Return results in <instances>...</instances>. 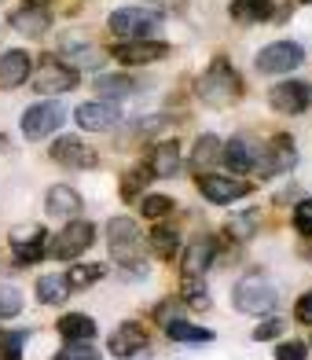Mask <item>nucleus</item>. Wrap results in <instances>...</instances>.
<instances>
[{
    "label": "nucleus",
    "mask_w": 312,
    "mask_h": 360,
    "mask_svg": "<svg viewBox=\"0 0 312 360\" xmlns=\"http://www.w3.org/2000/svg\"><path fill=\"white\" fill-rule=\"evenodd\" d=\"M221 147H224V143H221L217 136H213V133L199 136V140H195V151H191V169H195V173H202V169H209L213 162L221 158Z\"/></svg>",
    "instance_id": "a878e982"
},
{
    "label": "nucleus",
    "mask_w": 312,
    "mask_h": 360,
    "mask_svg": "<svg viewBox=\"0 0 312 360\" xmlns=\"http://www.w3.org/2000/svg\"><path fill=\"white\" fill-rule=\"evenodd\" d=\"M143 346H147V327L136 320H125L122 327H114V335L107 342L110 356H118V360H133Z\"/></svg>",
    "instance_id": "2eb2a0df"
},
{
    "label": "nucleus",
    "mask_w": 312,
    "mask_h": 360,
    "mask_svg": "<svg viewBox=\"0 0 312 360\" xmlns=\"http://www.w3.org/2000/svg\"><path fill=\"white\" fill-rule=\"evenodd\" d=\"M294 228H298L301 236H312V199L294 206Z\"/></svg>",
    "instance_id": "4c0bfd02"
},
{
    "label": "nucleus",
    "mask_w": 312,
    "mask_h": 360,
    "mask_svg": "<svg viewBox=\"0 0 312 360\" xmlns=\"http://www.w3.org/2000/svg\"><path fill=\"white\" fill-rule=\"evenodd\" d=\"M155 4H162V8H176L180 0H155Z\"/></svg>",
    "instance_id": "37998d69"
},
{
    "label": "nucleus",
    "mask_w": 312,
    "mask_h": 360,
    "mask_svg": "<svg viewBox=\"0 0 312 360\" xmlns=\"http://www.w3.org/2000/svg\"><path fill=\"white\" fill-rule=\"evenodd\" d=\"M221 158L228 162V169H232V173H250V169H254L257 151H254V143H250V140L232 136V140H228V143L221 147Z\"/></svg>",
    "instance_id": "412c9836"
},
{
    "label": "nucleus",
    "mask_w": 312,
    "mask_h": 360,
    "mask_svg": "<svg viewBox=\"0 0 312 360\" xmlns=\"http://www.w3.org/2000/svg\"><path fill=\"white\" fill-rule=\"evenodd\" d=\"M11 26L26 37H41V34L52 30V15H48L44 8H37V4H26L19 11H11Z\"/></svg>",
    "instance_id": "6ab92c4d"
},
{
    "label": "nucleus",
    "mask_w": 312,
    "mask_h": 360,
    "mask_svg": "<svg viewBox=\"0 0 312 360\" xmlns=\"http://www.w3.org/2000/svg\"><path fill=\"white\" fill-rule=\"evenodd\" d=\"M44 210L52 217H77L81 214V195L67 184H56V188H48L44 195Z\"/></svg>",
    "instance_id": "aec40b11"
},
{
    "label": "nucleus",
    "mask_w": 312,
    "mask_h": 360,
    "mask_svg": "<svg viewBox=\"0 0 312 360\" xmlns=\"http://www.w3.org/2000/svg\"><path fill=\"white\" fill-rule=\"evenodd\" d=\"M110 34L122 37V41H147L151 34L162 30V15L158 11H147V8H118L107 19Z\"/></svg>",
    "instance_id": "20e7f679"
},
{
    "label": "nucleus",
    "mask_w": 312,
    "mask_h": 360,
    "mask_svg": "<svg viewBox=\"0 0 312 360\" xmlns=\"http://www.w3.org/2000/svg\"><path fill=\"white\" fill-rule=\"evenodd\" d=\"M140 176H143L140 169H133V173L125 176V184H122V195H125V199H136V191H140V184H143Z\"/></svg>",
    "instance_id": "79ce46f5"
},
{
    "label": "nucleus",
    "mask_w": 312,
    "mask_h": 360,
    "mask_svg": "<svg viewBox=\"0 0 312 360\" xmlns=\"http://www.w3.org/2000/svg\"><path fill=\"white\" fill-rule=\"evenodd\" d=\"M166 335L173 342H191V346H199V342H213V331L206 327H195L188 320H166Z\"/></svg>",
    "instance_id": "cd10ccee"
},
{
    "label": "nucleus",
    "mask_w": 312,
    "mask_h": 360,
    "mask_svg": "<svg viewBox=\"0 0 312 360\" xmlns=\"http://www.w3.org/2000/svg\"><path fill=\"white\" fill-rule=\"evenodd\" d=\"M242 96V77L224 59H213L209 70L199 77V100L206 107H232Z\"/></svg>",
    "instance_id": "f257e3e1"
},
{
    "label": "nucleus",
    "mask_w": 312,
    "mask_h": 360,
    "mask_svg": "<svg viewBox=\"0 0 312 360\" xmlns=\"http://www.w3.org/2000/svg\"><path fill=\"white\" fill-rule=\"evenodd\" d=\"M305 356H308V346L298 342V338H290V342H283V346L275 349V360H305Z\"/></svg>",
    "instance_id": "58836bf2"
},
{
    "label": "nucleus",
    "mask_w": 312,
    "mask_h": 360,
    "mask_svg": "<svg viewBox=\"0 0 312 360\" xmlns=\"http://www.w3.org/2000/svg\"><path fill=\"white\" fill-rule=\"evenodd\" d=\"M56 331L67 342H92L96 338V320L85 316V313H67V316H59Z\"/></svg>",
    "instance_id": "5701e85b"
},
{
    "label": "nucleus",
    "mask_w": 312,
    "mask_h": 360,
    "mask_svg": "<svg viewBox=\"0 0 312 360\" xmlns=\"http://www.w3.org/2000/svg\"><path fill=\"white\" fill-rule=\"evenodd\" d=\"M180 298H184L191 309H206L209 305V287L202 283V276H184V283H180Z\"/></svg>",
    "instance_id": "7c9ffc66"
},
{
    "label": "nucleus",
    "mask_w": 312,
    "mask_h": 360,
    "mask_svg": "<svg viewBox=\"0 0 312 360\" xmlns=\"http://www.w3.org/2000/svg\"><path fill=\"white\" fill-rule=\"evenodd\" d=\"M74 85H77V70H74V67H67L63 59L48 56V59H41V63H37L34 89H37L41 96H59V92H70Z\"/></svg>",
    "instance_id": "6e6552de"
},
{
    "label": "nucleus",
    "mask_w": 312,
    "mask_h": 360,
    "mask_svg": "<svg viewBox=\"0 0 312 360\" xmlns=\"http://www.w3.org/2000/svg\"><path fill=\"white\" fill-rule=\"evenodd\" d=\"M268 103L279 114H301L312 107V85L308 81H279L275 89H268Z\"/></svg>",
    "instance_id": "9d476101"
},
{
    "label": "nucleus",
    "mask_w": 312,
    "mask_h": 360,
    "mask_svg": "<svg viewBox=\"0 0 312 360\" xmlns=\"http://www.w3.org/2000/svg\"><path fill=\"white\" fill-rule=\"evenodd\" d=\"M11 250L19 261H26V265H34V261H41L48 254V232L41 224H19L11 228Z\"/></svg>",
    "instance_id": "f8f14e48"
},
{
    "label": "nucleus",
    "mask_w": 312,
    "mask_h": 360,
    "mask_svg": "<svg viewBox=\"0 0 312 360\" xmlns=\"http://www.w3.org/2000/svg\"><path fill=\"white\" fill-rule=\"evenodd\" d=\"M37 298L44 305H63V302L70 298L67 276H41V280H37Z\"/></svg>",
    "instance_id": "bb28decb"
},
{
    "label": "nucleus",
    "mask_w": 312,
    "mask_h": 360,
    "mask_svg": "<svg viewBox=\"0 0 312 360\" xmlns=\"http://www.w3.org/2000/svg\"><path fill=\"white\" fill-rule=\"evenodd\" d=\"M213 257H217V239L213 236H195L188 243L184 257H180V269H184V276H202L213 265Z\"/></svg>",
    "instance_id": "f3484780"
},
{
    "label": "nucleus",
    "mask_w": 312,
    "mask_h": 360,
    "mask_svg": "<svg viewBox=\"0 0 312 360\" xmlns=\"http://www.w3.org/2000/svg\"><path fill=\"white\" fill-rule=\"evenodd\" d=\"M169 56L166 41H122L114 48V63H125V67H147V63H158Z\"/></svg>",
    "instance_id": "ddd939ff"
},
{
    "label": "nucleus",
    "mask_w": 312,
    "mask_h": 360,
    "mask_svg": "<svg viewBox=\"0 0 312 360\" xmlns=\"http://www.w3.org/2000/svg\"><path fill=\"white\" fill-rule=\"evenodd\" d=\"M151 250H155L162 261H173V257H176V250H180V236L173 232V228L158 224L155 232H151Z\"/></svg>",
    "instance_id": "c756f323"
},
{
    "label": "nucleus",
    "mask_w": 312,
    "mask_h": 360,
    "mask_svg": "<svg viewBox=\"0 0 312 360\" xmlns=\"http://www.w3.org/2000/svg\"><path fill=\"white\" fill-rule=\"evenodd\" d=\"M74 118H77L81 129H89V133H107L110 125L122 122V114H118V107H110L107 100H92V103H81L74 110Z\"/></svg>",
    "instance_id": "dca6fc26"
},
{
    "label": "nucleus",
    "mask_w": 312,
    "mask_h": 360,
    "mask_svg": "<svg viewBox=\"0 0 312 360\" xmlns=\"http://www.w3.org/2000/svg\"><path fill=\"white\" fill-rule=\"evenodd\" d=\"M294 140L287 136V133H279V136H272L265 147H261V155L254 158V169L261 173V176H279V173H287L290 166H294Z\"/></svg>",
    "instance_id": "1a4fd4ad"
},
{
    "label": "nucleus",
    "mask_w": 312,
    "mask_h": 360,
    "mask_svg": "<svg viewBox=\"0 0 312 360\" xmlns=\"http://www.w3.org/2000/svg\"><path fill=\"white\" fill-rule=\"evenodd\" d=\"M140 210H143V217H151V221H162L173 210V199H166V195H143V202H140Z\"/></svg>",
    "instance_id": "f704fd0d"
},
{
    "label": "nucleus",
    "mask_w": 312,
    "mask_h": 360,
    "mask_svg": "<svg viewBox=\"0 0 312 360\" xmlns=\"http://www.w3.org/2000/svg\"><path fill=\"white\" fill-rule=\"evenodd\" d=\"M232 302H235L239 313H246V316H265V313H272V309H275L279 294H275V287L261 272H250V276H242V280L235 283Z\"/></svg>",
    "instance_id": "7ed1b4c3"
},
{
    "label": "nucleus",
    "mask_w": 312,
    "mask_h": 360,
    "mask_svg": "<svg viewBox=\"0 0 312 360\" xmlns=\"http://www.w3.org/2000/svg\"><path fill=\"white\" fill-rule=\"evenodd\" d=\"M301 63H305V48L298 41H275L268 48H261L254 67L261 74H290V70H298Z\"/></svg>",
    "instance_id": "423d86ee"
},
{
    "label": "nucleus",
    "mask_w": 312,
    "mask_h": 360,
    "mask_svg": "<svg viewBox=\"0 0 312 360\" xmlns=\"http://www.w3.org/2000/svg\"><path fill=\"white\" fill-rule=\"evenodd\" d=\"M92 243H96V224L92 221H70L52 243H48V250H52L59 261H74V257L85 254Z\"/></svg>",
    "instance_id": "0eeeda50"
},
{
    "label": "nucleus",
    "mask_w": 312,
    "mask_h": 360,
    "mask_svg": "<svg viewBox=\"0 0 312 360\" xmlns=\"http://www.w3.org/2000/svg\"><path fill=\"white\" fill-rule=\"evenodd\" d=\"M147 169H151L155 176H162V180H169L180 169V147L176 143H158L151 151V166Z\"/></svg>",
    "instance_id": "393cba45"
},
{
    "label": "nucleus",
    "mask_w": 312,
    "mask_h": 360,
    "mask_svg": "<svg viewBox=\"0 0 312 360\" xmlns=\"http://www.w3.org/2000/svg\"><path fill=\"white\" fill-rule=\"evenodd\" d=\"M63 118H67L63 103H59V100H44V103L26 107L19 129H22V136H26V140H48V136H52L56 129L63 125Z\"/></svg>",
    "instance_id": "39448f33"
},
{
    "label": "nucleus",
    "mask_w": 312,
    "mask_h": 360,
    "mask_svg": "<svg viewBox=\"0 0 312 360\" xmlns=\"http://www.w3.org/2000/svg\"><path fill=\"white\" fill-rule=\"evenodd\" d=\"M26 331H0V360H22Z\"/></svg>",
    "instance_id": "473e14b6"
},
{
    "label": "nucleus",
    "mask_w": 312,
    "mask_h": 360,
    "mask_svg": "<svg viewBox=\"0 0 312 360\" xmlns=\"http://www.w3.org/2000/svg\"><path fill=\"white\" fill-rule=\"evenodd\" d=\"M22 313V294L19 287H0V320H8V316H19Z\"/></svg>",
    "instance_id": "72a5a7b5"
},
{
    "label": "nucleus",
    "mask_w": 312,
    "mask_h": 360,
    "mask_svg": "<svg viewBox=\"0 0 312 360\" xmlns=\"http://www.w3.org/2000/svg\"><path fill=\"white\" fill-rule=\"evenodd\" d=\"M56 360H103V356L96 353L89 342H67V346L56 353Z\"/></svg>",
    "instance_id": "c9c22d12"
},
{
    "label": "nucleus",
    "mask_w": 312,
    "mask_h": 360,
    "mask_svg": "<svg viewBox=\"0 0 312 360\" xmlns=\"http://www.w3.org/2000/svg\"><path fill=\"white\" fill-rule=\"evenodd\" d=\"M305 4H312V0H305Z\"/></svg>",
    "instance_id": "a18cd8bd"
},
{
    "label": "nucleus",
    "mask_w": 312,
    "mask_h": 360,
    "mask_svg": "<svg viewBox=\"0 0 312 360\" xmlns=\"http://www.w3.org/2000/svg\"><path fill=\"white\" fill-rule=\"evenodd\" d=\"M52 158L59 162V166H70V169H92L96 162H100V155L77 136H59L52 143Z\"/></svg>",
    "instance_id": "4468645a"
},
{
    "label": "nucleus",
    "mask_w": 312,
    "mask_h": 360,
    "mask_svg": "<svg viewBox=\"0 0 312 360\" xmlns=\"http://www.w3.org/2000/svg\"><path fill=\"white\" fill-rule=\"evenodd\" d=\"M107 236H110V254L118 265L125 269H136L143 272V236H140V224L133 217H114L107 224Z\"/></svg>",
    "instance_id": "f03ea898"
},
{
    "label": "nucleus",
    "mask_w": 312,
    "mask_h": 360,
    "mask_svg": "<svg viewBox=\"0 0 312 360\" xmlns=\"http://www.w3.org/2000/svg\"><path fill=\"white\" fill-rule=\"evenodd\" d=\"M283 327H287V323H283V320H275V316H272V320H261V323L254 327V338H257V342L279 338V335H283Z\"/></svg>",
    "instance_id": "ea45409f"
},
{
    "label": "nucleus",
    "mask_w": 312,
    "mask_h": 360,
    "mask_svg": "<svg viewBox=\"0 0 312 360\" xmlns=\"http://www.w3.org/2000/svg\"><path fill=\"white\" fill-rule=\"evenodd\" d=\"M275 15V0H232V19L235 22H268Z\"/></svg>",
    "instance_id": "4be33fe9"
},
{
    "label": "nucleus",
    "mask_w": 312,
    "mask_h": 360,
    "mask_svg": "<svg viewBox=\"0 0 312 360\" xmlns=\"http://www.w3.org/2000/svg\"><path fill=\"white\" fill-rule=\"evenodd\" d=\"M195 184H199V191L206 195L209 202H217V206H228V202H235V199H242V195L254 191L250 180H232V176H217V173H206V176L195 180Z\"/></svg>",
    "instance_id": "9b49d317"
},
{
    "label": "nucleus",
    "mask_w": 312,
    "mask_h": 360,
    "mask_svg": "<svg viewBox=\"0 0 312 360\" xmlns=\"http://www.w3.org/2000/svg\"><path fill=\"white\" fill-rule=\"evenodd\" d=\"M257 228H261V210H242V214H235L232 221H228V236L246 243V239L257 236Z\"/></svg>",
    "instance_id": "c85d7f7f"
},
{
    "label": "nucleus",
    "mask_w": 312,
    "mask_h": 360,
    "mask_svg": "<svg viewBox=\"0 0 312 360\" xmlns=\"http://www.w3.org/2000/svg\"><path fill=\"white\" fill-rule=\"evenodd\" d=\"M30 4H37V8H44V4H48V0H30Z\"/></svg>",
    "instance_id": "c03bdc74"
},
{
    "label": "nucleus",
    "mask_w": 312,
    "mask_h": 360,
    "mask_svg": "<svg viewBox=\"0 0 312 360\" xmlns=\"http://www.w3.org/2000/svg\"><path fill=\"white\" fill-rule=\"evenodd\" d=\"M63 56H67V59H74L77 67H89V70H92V67H100V63H103V56L96 52V48H77V44H70Z\"/></svg>",
    "instance_id": "e433bc0d"
},
{
    "label": "nucleus",
    "mask_w": 312,
    "mask_h": 360,
    "mask_svg": "<svg viewBox=\"0 0 312 360\" xmlns=\"http://www.w3.org/2000/svg\"><path fill=\"white\" fill-rule=\"evenodd\" d=\"M96 92L103 96V100H129V96L136 92V81L133 77H125V74H103V77H96Z\"/></svg>",
    "instance_id": "b1692460"
},
{
    "label": "nucleus",
    "mask_w": 312,
    "mask_h": 360,
    "mask_svg": "<svg viewBox=\"0 0 312 360\" xmlns=\"http://www.w3.org/2000/svg\"><path fill=\"white\" fill-rule=\"evenodd\" d=\"M30 67H34V59H30L26 48H8V52L0 56V89H19V85H26Z\"/></svg>",
    "instance_id": "a211bd4d"
},
{
    "label": "nucleus",
    "mask_w": 312,
    "mask_h": 360,
    "mask_svg": "<svg viewBox=\"0 0 312 360\" xmlns=\"http://www.w3.org/2000/svg\"><path fill=\"white\" fill-rule=\"evenodd\" d=\"M294 316H298V323H312V290L298 298V305H294Z\"/></svg>",
    "instance_id": "a19ab883"
},
{
    "label": "nucleus",
    "mask_w": 312,
    "mask_h": 360,
    "mask_svg": "<svg viewBox=\"0 0 312 360\" xmlns=\"http://www.w3.org/2000/svg\"><path fill=\"white\" fill-rule=\"evenodd\" d=\"M103 276H107V265H74L67 272V283L70 290H81V287H92L96 280H103Z\"/></svg>",
    "instance_id": "2f4dec72"
}]
</instances>
